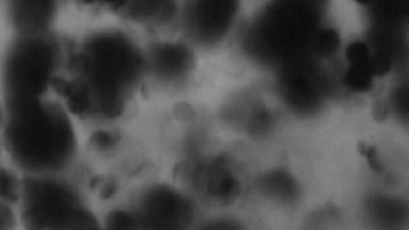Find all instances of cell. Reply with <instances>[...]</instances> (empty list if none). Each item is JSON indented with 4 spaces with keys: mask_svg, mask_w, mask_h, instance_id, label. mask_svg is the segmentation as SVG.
Returning <instances> with one entry per match:
<instances>
[{
    "mask_svg": "<svg viewBox=\"0 0 409 230\" xmlns=\"http://www.w3.org/2000/svg\"><path fill=\"white\" fill-rule=\"evenodd\" d=\"M78 124L56 97L7 101L3 123L7 163L24 175L74 171L81 151Z\"/></svg>",
    "mask_w": 409,
    "mask_h": 230,
    "instance_id": "obj_1",
    "label": "cell"
},
{
    "mask_svg": "<svg viewBox=\"0 0 409 230\" xmlns=\"http://www.w3.org/2000/svg\"><path fill=\"white\" fill-rule=\"evenodd\" d=\"M76 172L24 175L18 206L21 224L31 229H77L98 224L91 189Z\"/></svg>",
    "mask_w": 409,
    "mask_h": 230,
    "instance_id": "obj_2",
    "label": "cell"
},
{
    "mask_svg": "<svg viewBox=\"0 0 409 230\" xmlns=\"http://www.w3.org/2000/svg\"><path fill=\"white\" fill-rule=\"evenodd\" d=\"M121 207L133 227L147 229L178 228L189 223L193 211L180 189L151 179L136 187Z\"/></svg>",
    "mask_w": 409,
    "mask_h": 230,
    "instance_id": "obj_3",
    "label": "cell"
},
{
    "mask_svg": "<svg viewBox=\"0 0 409 230\" xmlns=\"http://www.w3.org/2000/svg\"><path fill=\"white\" fill-rule=\"evenodd\" d=\"M288 179L283 174H272L266 179V191L276 198L287 200L293 194L292 182Z\"/></svg>",
    "mask_w": 409,
    "mask_h": 230,
    "instance_id": "obj_4",
    "label": "cell"
},
{
    "mask_svg": "<svg viewBox=\"0 0 409 230\" xmlns=\"http://www.w3.org/2000/svg\"><path fill=\"white\" fill-rule=\"evenodd\" d=\"M359 2H361V3H368L369 1H371V0H358Z\"/></svg>",
    "mask_w": 409,
    "mask_h": 230,
    "instance_id": "obj_5",
    "label": "cell"
}]
</instances>
